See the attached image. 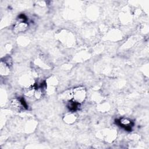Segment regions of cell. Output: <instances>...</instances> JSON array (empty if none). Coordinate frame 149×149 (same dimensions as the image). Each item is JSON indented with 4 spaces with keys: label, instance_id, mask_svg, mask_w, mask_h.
<instances>
[{
    "label": "cell",
    "instance_id": "cell-2",
    "mask_svg": "<svg viewBox=\"0 0 149 149\" xmlns=\"http://www.w3.org/2000/svg\"><path fill=\"white\" fill-rule=\"evenodd\" d=\"M10 107L17 111H21L27 108V105L26 102L23 98H14L10 101Z\"/></svg>",
    "mask_w": 149,
    "mask_h": 149
},
{
    "label": "cell",
    "instance_id": "cell-4",
    "mask_svg": "<svg viewBox=\"0 0 149 149\" xmlns=\"http://www.w3.org/2000/svg\"><path fill=\"white\" fill-rule=\"evenodd\" d=\"M119 125L124 128L125 130L130 131L132 130V127L133 126V122L132 120L127 118H122L118 120Z\"/></svg>",
    "mask_w": 149,
    "mask_h": 149
},
{
    "label": "cell",
    "instance_id": "cell-3",
    "mask_svg": "<svg viewBox=\"0 0 149 149\" xmlns=\"http://www.w3.org/2000/svg\"><path fill=\"white\" fill-rule=\"evenodd\" d=\"M29 27L28 23L26 21L18 20L13 26V31L15 33H20L26 31Z\"/></svg>",
    "mask_w": 149,
    "mask_h": 149
},
{
    "label": "cell",
    "instance_id": "cell-1",
    "mask_svg": "<svg viewBox=\"0 0 149 149\" xmlns=\"http://www.w3.org/2000/svg\"><path fill=\"white\" fill-rule=\"evenodd\" d=\"M86 97V91L83 87H77L72 90V99L76 102H83Z\"/></svg>",
    "mask_w": 149,
    "mask_h": 149
}]
</instances>
